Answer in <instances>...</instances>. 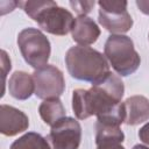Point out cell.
<instances>
[{
	"instance_id": "obj_1",
	"label": "cell",
	"mask_w": 149,
	"mask_h": 149,
	"mask_svg": "<svg viewBox=\"0 0 149 149\" xmlns=\"http://www.w3.org/2000/svg\"><path fill=\"white\" fill-rule=\"evenodd\" d=\"M125 85L121 78L111 72L102 81L91 88H77L72 92V109L77 119L84 120L92 115L97 121L125 122V106L121 101Z\"/></svg>"
},
{
	"instance_id": "obj_2",
	"label": "cell",
	"mask_w": 149,
	"mask_h": 149,
	"mask_svg": "<svg viewBox=\"0 0 149 149\" xmlns=\"http://www.w3.org/2000/svg\"><path fill=\"white\" fill-rule=\"evenodd\" d=\"M65 65L72 78L92 85L99 84L111 73L105 55L85 45L70 48L65 54Z\"/></svg>"
},
{
	"instance_id": "obj_3",
	"label": "cell",
	"mask_w": 149,
	"mask_h": 149,
	"mask_svg": "<svg viewBox=\"0 0 149 149\" xmlns=\"http://www.w3.org/2000/svg\"><path fill=\"white\" fill-rule=\"evenodd\" d=\"M17 6L21 7L24 13L37 22L40 28L44 31L64 36L72 30L74 17L71 12L59 7L51 0H28L19 1Z\"/></svg>"
},
{
	"instance_id": "obj_4",
	"label": "cell",
	"mask_w": 149,
	"mask_h": 149,
	"mask_svg": "<svg viewBox=\"0 0 149 149\" xmlns=\"http://www.w3.org/2000/svg\"><path fill=\"white\" fill-rule=\"evenodd\" d=\"M104 55L121 77L134 73L141 63L140 55L134 48V43L127 35H109L105 42Z\"/></svg>"
},
{
	"instance_id": "obj_5",
	"label": "cell",
	"mask_w": 149,
	"mask_h": 149,
	"mask_svg": "<svg viewBox=\"0 0 149 149\" xmlns=\"http://www.w3.org/2000/svg\"><path fill=\"white\" fill-rule=\"evenodd\" d=\"M20 52L28 65L35 70L48 64L51 54V45L48 37L36 28H24L17 35Z\"/></svg>"
},
{
	"instance_id": "obj_6",
	"label": "cell",
	"mask_w": 149,
	"mask_h": 149,
	"mask_svg": "<svg viewBox=\"0 0 149 149\" xmlns=\"http://www.w3.org/2000/svg\"><path fill=\"white\" fill-rule=\"evenodd\" d=\"M99 23L112 35H122L133 27V19L127 10V1H99Z\"/></svg>"
},
{
	"instance_id": "obj_7",
	"label": "cell",
	"mask_w": 149,
	"mask_h": 149,
	"mask_svg": "<svg viewBox=\"0 0 149 149\" xmlns=\"http://www.w3.org/2000/svg\"><path fill=\"white\" fill-rule=\"evenodd\" d=\"M35 83V95L40 99L59 98L65 90L63 72L55 65L47 64L33 72Z\"/></svg>"
},
{
	"instance_id": "obj_8",
	"label": "cell",
	"mask_w": 149,
	"mask_h": 149,
	"mask_svg": "<svg viewBox=\"0 0 149 149\" xmlns=\"http://www.w3.org/2000/svg\"><path fill=\"white\" fill-rule=\"evenodd\" d=\"M47 140L51 149H78L81 140V127L76 119L65 116L51 127Z\"/></svg>"
},
{
	"instance_id": "obj_9",
	"label": "cell",
	"mask_w": 149,
	"mask_h": 149,
	"mask_svg": "<svg viewBox=\"0 0 149 149\" xmlns=\"http://www.w3.org/2000/svg\"><path fill=\"white\" fill-rule=\"evenodd\" d=\"M29 119L24 112L9 105L0 106V132L6 136H14L27 130Z\"/></svg>"
},
{
	"instance_id": "obj_10",
	"label": "cell",
	"mask_w": 149,
	"mask_h": 149,
	"mask_svg": "<svg viewBox=\"0 0 149 149\" xmlns=\"http://www.w3.org/2000/svg\"><path fill=\"white\" fill-rule=\"evenodd\" d=\"M71 35L78 45H90L93 44L100 36V28L98 24L88 16L81 15L76 17Z\"/></svg>"
},
{
	"instance_id": "obj_11",
	"label": "cell",
	"mask_w": 149,
	"mask_h": 149,
	"mask_svg": "<svg viewBox=\"0 0 149 149\" xmlns=\"http://www.w3.org/2000/svg\"><path fill=\"white\" fill-rule=\"evenodd\" d=\"M125 123L128 126L140 125L149 119V99L143 95H132L123 102Z\"/></svg>"
},
{
	"instance_id": "obj_12",
	"label": "cell",
	"mask_w": 149,
	"mask_h": 149,
	"mask_svg": "<svg viewBox=\"0 0 149 149\" xmlns=\"http://www.w3.org/2000/svg\"><path fill=\"white\" fill-rule=\"evenodd\" d=\"M9 94L17 100H27L35 93V83L33 74L24 71H15L8 80Z\"/></svg>"
},
{
	"instance_id": "obj_13",
	"label": "cell",
	"mask_w": 149,
	"mask_h": 149,
	"mask_svg": "<svg viewBox=\"0 0 149 149\" xmlns=\"http://www.w3.org/2000/svg\"><path fill=\"white\" fill-rule=\"evenodd\" d=\"M121 125L112 121H97L95 123V144L102 143H122L125 134L121 130Z\"/></svg>"
},
{
	"instance_id": "obj_14",
	"label": "cell",
	"mask_w": 149,
	"mask_h": 149,
	"mask_svg": "<svg viewBox=\"0 0 149 149\" xmlns=\"http://www.w3.org/2000/svg\"><path fill=\"white\" fill-rule=\"evenodd\" d=\"M38 113L41 119L50 127H52L61 119L65 118V108L59 98L43 100L38 106Z\"/></svg>"
},
{
	"instance_id": "obj_15",
	"label": "cell",
	"mask_w": 149,
	"mask_h": 149,
	"mask_svg": "<svg viewBox=\"0 0 149 149\" xmlns=\"http://www.w3.org/2000/svg\"><path fill=\"white\" fill-rule=\"evenodd\" d=\"M9 149H51L47 137L35 132H28L15 140Z\"/></svg>"
},
{
	"instance_id": "obj_16",
	"label": "cell",
	"mask_w": 149,
	"mask_h": 149,
	"mask_svg": "<svg viewBox=\"0 0 149 149\" xmlns=\"http://www.w3.org/2000/svg\"><path fill=\"white\" fill-rule=\"evenodd\" d=\"M94 1H70L69 5L72 7V9L78 14V16H81V15H85L88 14L93 6H94Z\"/></svg>"
},
{
	"instance_id": "obj_17",
	"label": "cell",
	"mask_w": 149,
	"mask_h": 149,
	"mask_svg": "<svg viewBox=\"0 0 149 149\" xmlns=\"http://www.w3.org/2000/svg\"><path fill=\"white\" fill-rule=\"evenodd\" d=\"M1 64H2L1 66H2V73H3V81H5L7 71H9L10 68H12V65H10V59L8 58V56H7V54H6L5 50L1 51Z\"/></svg>"
},
{
	"instance_id": "obj_18",
	"label": "cell",
	"mask_w": 149,
	"mask_h": 149,
	"mask_svg": "<svg viewBox=\"0 0 149 149\" xmlns=\"http://www.w3.org/2000/svg\"><path fill=\"white\" fill-rule=\"evenodd\" d=\"M139 137H140V140L143 143H146V144L149 146V122H147L146 125H143L140 128V130H139Z\"/></svg>"
},
{
	"instance_id": "obj_19",
	"label": "cell",
	"mask_w": 149,
	"mask_h": 149,
	"mask_svg": "<svg viewBox=\"0 0 149 149\" xmlns=\"http://www.w3.org/2000/svg\"><path fill=\"white\" fill-rule=\"evenodd\" d=\"M135 3L143 14L149 15V0H136Z\"/></svg>"
},
{
	"instance_id": "obj_20",
	"label": "cell",
	"mask_w": 149,
	"mask_h": 149,
	"mask_svg": "<svg viewBox=\"0 0 149 149\" xmlns=\"http://www.w3.org/2000/svg\"><path fill=\"white\" fill-rule=\"evenodd\" d=\"M97 149H125V147L121 146V143H102L97 146Z\"/></svg>"
},
{
	"instance_id": "obj_21",
	"label": "cell",
	"mask_w": 149,
	"mask_h": 149,
	"mask_svg": "<svg viewBox=\"0 0 149 149\" xmlns=\"http://www.w3.org/2000/svg\"><path fill=\"white\" fill-rule=\"evenodd\" d=\"M133 149H149V147H146L143 144H135L133 147Z\"/></svg>"
}]
</instances>
